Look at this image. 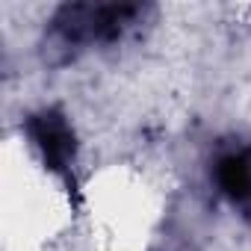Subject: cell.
Returning a JSON list of instances; mask_svg holds the SVG:
<instances>
[{
    "mask_svg": "<svg viewBox=\"0 0 251 251\" xmlns=\"http://www.w3.org/2000/svg\"><path fill=\"white\" fill-rule=\"evenodd\" d=\"M216 186L230 204L251 207V148L230 151V154L219 157Z\"/></svg>",
    "mask_w": 251,
    "mask_h": 251,
    "instance_id": "obj_3",
    "label": "cell"
},
{
    "mask_svg": "<svg viewBox=\"0 0 251 251\" xmlns=\"http://www.w3.org/2000/svg\"><path fill=\"white\" fill-rule=\"evenodd\" d=\"M27 136L33 139L42 163L53 175L71 180L77 163V139L68 118L59 109H39L27 118Z\"/></svg>",
    "mask_w": 251,
    "mask_h": 251,
    "instance_id": "obj_2",
    "label": "cell"
},
{
    "mask_svg": "<svg viewBox=\"0 0 251 251\" xmlns=\"http://www.w3.org/2000/svg\"><path fill=\"white\" fill-rule=\"evenodd\" d=\"M145 12L151 9L139 3H65L50 18L45 53H56L53 62H65L92 45H112Z\"/></svg>",
    "mask_w": 251,
    "mask_h": 251,
    "instance_id": "obj_1",
    "label": "cell"
}]
</instances>
